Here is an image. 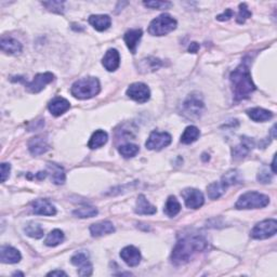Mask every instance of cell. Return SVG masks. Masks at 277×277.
Here are the masks:
<instances>
[{
    "label": "cell",
    "instance_id": "8992f818",
    "mask_svg": "<svg viewBox=\"0 0 277 277\" xmlns=\"http://www.w3.org/2000/svg\"><path fill=\"white\" fill-rule=\"evenodd\" d=\"M277 232V221L269 219L260 222L251 231L250 236L255 239H266L274 236Z\"/></svg>",
    "mask_w": 277,
    "mask_h": 277
},
{
    "label": "cell",
    "instance_id": "d4e9b609",
    "mask_svg": "<svg viewBox=\"0 0 277 277\" xmlns=\"http://www.w3.org/2000/svg\"><path fill=\"white\" fill-rule=\"evenodd\" d=\"M247 115H248L254 121L263 122L266 120H270L271 118L273 117V113L268 110H264V108L255 107L247 111Z\"/></svg>",
    "mask_w": 277,
    "mask_h": 277
},
{
    "label": "cell",
    "instance_id": "52a82bcc",
    "mask_svg": "<svg viewBox=\"0 0 277 277\" xmlns=\"http://www.w3.org/2000/svg\"><path fill=\"white\" fill-rule=\"evenodd\" d=\"M204 102L198 95H190L183 103V112L189 118H199L202 111H204Z\"/></svg>",
    "mask_w": 277,
    "mask_h": 277
},
{
    "label": "cell",
    "instance_id": "3957f363",
    "mask_svg": "<svg viewBox=\"0 0 277 277\" xmlns=\"http://www.w3.org/2000/svg\"><path fill=\"white\" fill-rule=\"evenodd\" d=\"M101 90V85L99 79L96 77H86L78 79L73 83L71 92L72 95L79 100H87L99 95Z\"/></svg>",
    "mask_w": 277,
    "mask_h": 277
},
{
    "label": "cell",
    "instance_id": "7a4b0ae2",
    "mask_svg": "<svg viewBox=\"0 0 277 277\" xmlns=\"http://www.w3.org/2000/svg\"><path fill=\"white\" fill-rule=\"evenodd\" d=\"M248 59H245L231 73L230 80L233 89L234 99L236 101L245 100L249 98L252 92L256 90L255 83L252 82L251 74L249 69Z\"/></svg>",
    "mask_w": 277,
    "mask_h": 277
},
{
    "label": "cell",
    "instance_id": "836d02e7",
    "mask_svg": "<svg viewBox=\"0 0 277 277\" xmlns=\"http://www.w3.org/2000/svg\"><path fill=\"white\" fill-rule=\"evenodd\" d=\"M24 231H25V233H26L27 236L32 237V238H36V239L41 238V237L44 234V231L41 227V225L38 224V223H35V222H31V223H28L25 229H24Z\"/></svg>",
    "mask_w": 277,
    "mask_h": 277
},
{
    "label": "cell",
    "instance_id": "e0dca14e",
    "mask_svg": "<svg viewBox=\"0 0 277 277\" xmlns=\"http://www.w3.org/2000/svg\"><path fill=\"white\" fill-rule=\"evenodd\" d=\"M254 140H251L250 138L242 137L240 144L235 146L233 150H232V155H233L234 159H242V158H245L248 155V153L250 152L251 148L254 147Z\"/></svg>",
    "mask_w": 277,
    "mask_h": 277
},
{
    "label": "cell",
    "instance_id": "ffe728a7",
    "mask_svg": "<svg viewBox=\"0 0 277 277\" xmlns=\"http://www.w3.org/2000/svg\"><path fill=\"white\" fill-rule=\"evenodd\" d=\"M115 232V226L110 221H102L90 226V233L93 237H100L103 235L112 234Z\"/></svg>",
    "mask_w": 277,
    "mask_h": 277
},
{
    "label": "cell",
    "instance_id": "60d3db41",
    "mask_svg": "<svg viewBox=\"0 0 277 277\" xmlns=\"http://www.w3.org/2000/svg\"><path fill=\"white\" fill-rule=\"evenodd\" d=\"M10 169H11L10 164H7V162L1 164V182H6V180L9 178Z\"/></svg>",
    "mask_w": 277,
    "mask_h": 277
},
{
    "label": "cell",
    "instance_id": "9c48e42d",
    "mask_svg": "<svg viewBox=\"0 0 277 277\" xmlns=\"http://www.w3.org/2000/svg\"><path fill=\"white\" fill-rule=\"evenodd\" d=\"M127 96L138 103H145L151 98V91L145 83L135 82L127 89Z\"/></svg>",
    "mask_w": 277,
    "mask_h": 277
},
{
    "label": "cell",
    "instance_id": "1f68e13d",
    "mask_svg": "<svg viewBox=\"0 0 277 277\" xmlns=\"http://www.w3.org/2000/svg\"><path fill=\"white\" fill-rule=\"evenodd\" d=\"M64 240V233L61 230H53L50 233L48 234L46 240H44V244L49 247H56L58 245H60L61 242Z\"/></svg>",
    "mask_w": 277,
    "mask_h": 277
},
{
    "label": "cell",
    "instance_id": "6da1fadb",
    "mask_svg": "<svg viewBox=\"0 0 277 277\" xmlns=\"http://www.w3.org/2000/svg\"><path fill=\"white\" fill-rule=\"evenodd\" d=\"M208 241L202 236H187L177 242L171 254V260L177 265L190 262L192 257L207 249Z\"/></svg>",
    "mask_w": 277,
    "mask_h": 277
},
{
    "label": "cell",
    "instance_id": "e575fe53",
    "mask_svg": "<svg viewBox=\"0 0 277 277\" xmlns=\"http://www.w3.org/2000/svg\"><path fill=\"white\" fill-rule=\"evenodd\" d=\"M138 150H140L137 144H132V143H127V144H123L118 147L119 154L125 158H130L136 156L138 153Z\"/></svg>",
    "mask_w": 277,
    "mask_h": 277
},
{
    "label": "cell",
    "instance_id": "4dcf8cb0",
    "mask_svg": "<svg viewBox=\"0 0 277 277\" xmlns=\"http://www.w3.org/2000/svg\"><path fill=\"white\" fill-rule=\"evenodd\" d=\"M181 210V205L179 200H178L175 196H169V198L167 199L166 205H165V214L168 217H176L178 214H179Z\"/></svg>",
    "mask_w": 277,
    "mask_h": 277
},
{
    "label": "cell",
    "instance_id": "4fadbf2b",
    "mask_svg": "<svg viewBox=\"0 0 277 277\" xmlns=\"http://www.w3.org/2000/svg\"><path fill=\"white\" fill-rule=\"evenodd\" d=\"M33 212L38 216L51 217L57 214V209L48 199H36L32 204Z\"/></svg>",
    "mask_w": 277,
    "mask_h": 277
},
{
    "label": "cell",
    "instance_id": "d590c367",
    "mask_svg": "<svg viewBox=\"0 0 277 277\" xmlns=\"http://www.w3.org/2000/svg\"><path fill=\"white\" fill-rule=\"evenodd\" d=\"M98 209L95 207H80L78 209L73 211V215L80 218V219H85V218H93L98 215Z\"/></svg>",
    "mask_w": 277,
    "mask_h": 277
},
{
    "label": "cell",
    "instance_id": "9a60e30c",
    "mask_svg": "<svg viewBox=\"0 0 277 277\" xmlns=\"http://www.w3.org/2000/svg\"><path fill=\"white\" fill-rule=\"evenodd\" d=\"M22 256L20 251L11 246H2L0 248V260L2 263L14 264L21 261Z\"/></svg>",
    "mask_w": 277,
    "mask_h": 277
},
{
    "label": "cell",
    "instance_id": "5b68a950",
    "mask_svg": "<svg viewBox=\"0 0 277 277\" xmlns=\"http://www.w3.org/2000/svg\"><path fill=\"white\" fill-rule=\"evenodd\" d=\"M177 27V21L169 14H161L154 19L148 26V33L153 36H165V35L175 31Z\"/></svg>",
    "mask_w": 277,
    "mask_h": 277
},
{
    "label": "cell",
    "instance_id": "b9f144b4",
    "mask_svg": "<svg viewBox=\"0 0 277 277\" xmlns=\"http://www.w3.org/2000/svg\"><path fill=\"white\" fill-rule=\"evenodd\" d=\"M232 17H233V11L231 9H226L223 13L217 17V20H219V21H227Z\"/></svg>",
    "mask_w": 277,
    "mask_h": 277
},
{
    "label": "cell",
    "instance_id": "4316f807",
    "mask_svg": "<svg viewBox=\"0 0 277 277\" xmlns=\"http://www.w3.org/2000/svg\"><path fill=\"white\" fill-rule=\"evenodd\" d=\"M108 140L107 133L104 130H97L90 138V141L88 143V147L91 150H96V148H100L103 145L106 144Z\"/></svg>",
    "mask_w": 277,
    "mask_h": 277
},
{
    "label": "cell",
    "instance_id": "277c9868",
    "mask_svg": "<svg viewBox=\"0 0 277 277\" xmlns=\"http://www.w3.org/2000/svg\"><path fill=\"white\" fill-rule=\"evenodd\" d=\"M269 196L258 192H247L237 200L236 209H260L269 205Z\"/></svg>",
    "mask_w": 277,
    "mask_h": 277
},
{
    "label": "cell",
    "instance_id": "7402d4cb",
    "mask_svg": "<svg viewBox=\"0 0 277 277\" xmlns=\"http://www.w3.org/2000/svg\"><path fill=\"white\" fill-rule=\"evenodd\" d=\"M89 23L95 27L99 32H104L107 28H110L112 24L111 18L106 14H97V16H91L89 18Z\"/></svg>",
    "mask_w": 277,
    "mask_h": 277
},
{
    "label": "cell",
    "instance_id": "44dd1931",
    "mask_svg": "<svg viewBox=\"0 0 277 277\" xmlns=\"http://www.w3.org/2000/svg\"><path fill=\"white\" fill-rule=\"evenodd\" d=\"M28 148L33 155H41L49 150V145L47 140L43 137H36L33 138L28 143Z\"/></svg>",
    "mask_w": 277,
    "mask_h": 277
},
{
    "label": "cell",
    "instance_id": "83f0119b",
    "mask_svg": "<svg viewBox=\"0 0 277 277\" xmlns=\"http://www.w3.org/2000/svg\"><path fill=\"white\" fill-rule=\"evenodd\" d=\"M226 189L227 187L221 181L211 183V184H209L207 187L208 197H209L210 199H218L224 194Z\"/></svg>",
    "mask_w": 277,
    "mask_h": 277
},
{
    "label": "cell",
    "instance_id": "d6986e66",
    "mask_svg": "<svg viewBox=\"0 0 277 277\" xmlns=\"http://www.w3.org/2000/svg\"><path fill=\"white\" fill-rule=\"evenodd\" d=\"M142 34H143L142 29L136 28V29H130V31H128L125 34V36H123V40H125L128 49H129L132 54H135L137 52L138 44L141 40Z\"/></svg>",
    "mask_w": 277,
    "mask_h": 277
},
{
    "label": "cell",
    "instance_id": "7c38bea8",
    "mask_svg": "<svg viewBox=\"0 0 277 277\" xmlns=\"http://www.w3.org/2000/svg\"><path fill=\"white\" fill-rule=\"evenodd\" d=\"M184 202L187 208H192V209H198L205 202V198L202 193L196 189H186L181 193Z\"/></svg>",
    "mask_w": 277,
    "mask_h": 277
},
{
    "label": "cell",
    "instance_id": "74e56055",
    "mask_svg": "<svg viewBox=\"0 0 277 277\" xmlns=\"http://www.w3.org/2000/svg\"><path fill=\"white\" fill-rule=\"evenodd\" d=\"M251 17V12L248 10L246 3H240L239 4V12L237 14L236 21L238 24H242L246 22L247 19H249Z\"/></svg>",
    "mask_w": 277,
    "mask_h": 277
},
{
    "label": "cell",
    "instance_id": "ba28073f",
    "mask_svg": "<svg viewBox=\"0 0 277 277\" xmlns=\"http://www.w3.org/2000/svg\"><path fill=\"white\" fill-rule=\"evenodd\" d=\"M172 138L168 132L153 131L145 143L146 148L151 151H160L162 148L170 145Z\"/></svg>",
    "mask_w": 277,
    "mask_h": 277
},
{
    "label": "cell",
    "instance_id": "8d00e7d4",
    "mask_svg": "<svg viewBox=\"0 0 277 277\" xmlns=\"http://www.w3.org/2000/svg\"><path fill=\"white\" fill-rule=\"evenodd\" d=\"M42 4L46 7L49 11L63 14L64 12V2L63 1H56V0H52V1H44Z\"/></svg>",
    "mask_w": 277,
    "mask_h": 277
},
{
    "label": "cell",
    "instance_id": "30bf717a",
    "mask_svg": "<svg viewBox=\"0 0 277 277\" xmlns=\"http://www.w3.org/2000/svg\"><path fill=\"white\" fill-rule=\"evenodd\" d=\"M71 262L79 269L78 275L90 276L92 274V270H93L92 264H91L90 260H89V257L86 252H82V251L76 252V254L72 257Z\"/></svg>",
    "mask_w": 277,
    "mask_h": 277
},
{
    "label": "cell",
    "instance_id": "7bdbcfd3",
    "mask_svg": "<svg viewBox=\"0 0 277 277\" xmlns=\"http://www.w3.org/2000/svg\"><path fill=\"white\" fill-rule=\"evenodd\" d=\"M198 49H199V44L198 43H197V42H192L191 46L189 47V52L196 53L197 51H198Z\"/></svg>",
    "mask_w": 277,
    "mask_h": 277
},
{
    "label": "cell",
    "instance_id": "f35d334b",
    "mask_svg": "<svg viewBox=\"0 0 277 277\" xmlns=\"http://www.w3.org/2000/svg\"><path fill=\"white\" fill-rule=\"evenodd\" d=\"M144 6L151 8V9L162 10V9L170 8L171 2H168V1H147V2H144Z\"/></svg>",
    "mask_w": 277,
    "mask_h": 277
},
{
    "label": "cell",
    "instance_id": "484cf974",
    "mask_svg": "<svg viewBox=\"0 0 277 277\" xmlns=\"http://www.w3.org/2000/svg\"><path fill=\"white\" fill-rule=\"evenodd\" d=\"M162 66V62L157 58H146L143 59V60L138 64V69H140L141 73H151L155 72L158 68Z\"/></svg>",
    "mask_w": 277,
    "mask_h": 277
},
{
    "label": "cell",
    "instance_id": "603a6c76",
    "mask_svg": "<svg viewBox=\"0 0 277 277\" xmlns=\"http://www.w3.org/2000/svg\"><path fill=\"white\" fill-rule=\"evenodd\" d=\"M0 47H1V50L3 52L9 54H18L22 52V44L17 39L11 37H2Z\"/></svg>",
    "mask_w": 277,
    "mask_h": 277
},
{
    "label": "cell",
    "instance_id": "f546056e",
    "mask_svg": "<svg viewBox=\"0 0 277 277\" xmlns=\"http://www.w3.org/2000/svg\"><path fill=\"white\" fill-rule=\"evenodd\" d=\"M49 169L51 170V179L54 184H64L65 182V172H64V169L57 164H49Z\"/></svg>",
    "mask_w": 277,
    "mask_h": 277
},
{
    "label": "cell",
    "instance_id": "2e32d148",
    "mask_svg": "<svg viewBox=\"0 0 277 277\" xmlns=\"http://www.w3.org/2000/svg\"><path fill=\"white\" fill-rule=\"evenodd\" d=\"M102 64L106 71L114 72L119 67L120 56L116 49H110L102 59Z\"/></svg>",
    "mask_w": 277,
    "mask_h": 277
},
{
    "label": "cell",
    "instance_id": "ab89813d",
    "mask_svg": "<svg viewBox=\"0 0 277 277\" xmlns=\"http://www.w3.org/2000/svg\"><path fill=\"white\" fill-rule=\"evenodd\" d=\"M258 180L261 183H269L272 180V175L269 173V170L264 168L260 171V173L258 175Z\"/></svg>",
    "mask_w": 277,
    "mask_h": 277
},
{
    "label": "cell",
    "instance_id": "ac0fdd59",
    "mask_svg": "<svg viewBox=\"0 0 277 277\" xmlns=\"http://www.w3.org/2000/svg\"><path fill=\"white\" fill-rule=\"evenodd\" d=\"M69 107H71V104H69L66 99H64L62 97L54 98L48 105L49 111H50L53 116L57 117L63 115L64 113H66L69 110Z\"/></svg>",
    "mask_w": 277,
    "mask_h": 277
},
{
    "label": "cell",
    "instance_id": "8fae6325",
    "mask_svg": "<svg viewBox=\"0 0 277 277\" xmlns=\"http://www.w3.org/2000/svg\"><path fill=\"white\" fill-rule=\"evenodd\" d=\"M53 79H54V75L52 73L47 72V73L37 74L31 82L26 83V88L31 93H39L41 90H43L44 88H46L47 85L52 82Z\"/></svg>",
    "mask_w": 277,
    "mask_h": 277
},
{
    "label": "cell",
    "instance_id": "f1b7e54d",
    "mask_svg": "<svg viewBox=\"0 0 277 277\" xmlns=\"http://www.w3.org/2000/svg\"><path fill=\"white\" fill-rule=\"evenodd\" d=\"M200 135L199 129L195 126H189L183 132V135L181 137V142L183 144H191V143H194L197 138H198Z\"/></svg>",
    "mask_w": 277,
    "mask_h": 277
},
{
    "label": "cell",
    "instance_id": "d6a6232c",
    "mask_svg": "<svg viewBox=\"0 0 277 277\" xmlns=\"http://www.w3.org/2000/svg\"><path fill=\"white\" fill-rule=\"evenodd\" d=\"M221 182L223 183V184L226 187H229L231 185H234V184H238V183H241V178H240L239 171H237V170L227 171L223 176V178H222Z\"/></svg>",
    "mask_w": 277,
    "mask_h": 277
},
{
    "label": "cell",
    "instance_id": "ee69618b",
    "mask_svg": "<svg viewBox=\"0 0 277 277\" xmlns=\"http://www.w3.org/2000/svg\"><path fill=\"white\" fill-rule=\"evenodd\" d=\"M48 276H67V274L63 271H52L48 273Z\"/></svg>",
    "mask_w": 277,
    "mask_h": 277
},
{
    "label": "cell",
    "instance_id": "f6af8a7d",
    "mask_svg": "<svg viewBox=\"0 0 277 277\" xmlns=\"http://www.w3.org/2000/svg\"><path fill=\"white\" fill-rule=\"evenodd\" d=\"M272 170H273V173H276V169H275V157L273 158V162H272Z\"/></svg>",
    "mask_w": 277,
    "mask_h": 277
},
{
    "label": "cell",
    "instance_id": "5bb4252c",
    "mask_svg": "<svg viewBox=\"0 0 277 277\" xmlns=\"http://www.w3.org/2000/svg\"><path fill=\"white\" fill-rule=\"evenodd\" d=\"M120 258L126 262L127 265L137 266L141 262L140 250L136 248L135 246H127L120 251Z\"/></svg>",
    "mask_w": 277,
    "mask_h": 277
},
{
    "label": "cell",
    "instance_id": "cb8c5ba5",
    "mask_svg": "<svg viewBox=\"0 0 277 277\" xmlns=\"http://www.w3.org/2000/svg\"><path fill=\"white\" fill-rule=\"evenodd\" d=\"M136 214L138 215H154L156 214V207L150 204L144 195H138L136 205Z\"/></svg>",
    "mask_w": 277,
    "mask_h": 277
}]
</instances>
